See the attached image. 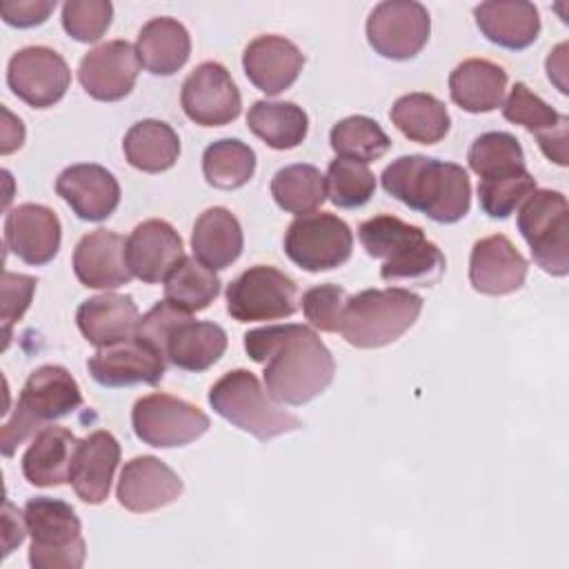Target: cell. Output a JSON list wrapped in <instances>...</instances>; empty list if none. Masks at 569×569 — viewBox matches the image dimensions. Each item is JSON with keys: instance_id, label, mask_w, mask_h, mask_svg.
I'll return each instance as SVG.
<instances>
[{"instance_id": "24", "label": "cell", "mask_w": 569, "mask_h": 569, "mask_svg": "<svg viewBox=\"0 0 569 569\" xmlns=\"http://www.w3.org/2000/svg\"><path fill=\"white\" fill-rule=\"evenodd\" d=\"M302 67V51L291 40L276 33L253 38L242 53V69L249 82L267 96H278L289 89Z\"/></svg>"}, {"instance_id": "5", "label": "cell", "mask_w": 569, "mask_h": 569, "mask_svg": "<svg viewBox=\"0 0 569 569\" xmlns=\"http://www.w3.org/2000/svg\"><path fill=\"white\" fill-rule=\"evenodd\" d=\"M82 407L76 378L60 365L38 367L24 382L11 418L2 425V453L9 458L31 433Z\"/></svg>"}, {"instance_id": "17", "label": "cell", "mask_w": 569, "mask_h": 569, "mask_svg": "<svg viewBox=\"0 0 569 569\" xmlns=\"http://www.w3.org/2000/svg\"><path fill=\"white\" fill-rule=\"evenodd\" d=\"M140 71L136 47L127 40H109L87 51L78 64L82 89L100 102H116L131 93Z\"/></svg>"}, {"instance_id": "40", "label": "cell", "mask_w": 569, "mask_h": 569, "mask_svg": "<svg viewBox=\"0 0 569 569\" xmlns=\"http://www.w3.org/2000/svg\"><path fill=\"white\" fill-rule=\"evenodd\" d=\"M469 169L480 176H500L525 169V151L516 136L507 131H487L478 136L467 153Z\"/></svg>"}, {"instance_id": "15", "label": "cell", "mask_w": 569, "mask_h": 569, "mask_svg": "<svg viewBox=\"0 0 569 569\" xmlns=\"http://www.w3.org/2000/svg\"><path fill=\"white\" fill-rule=\"evenodd\" d=\"M184 116L200 127H222L240 116L242 98L231 73L220 62L198 64L182 82Z\"/></svg>"}, {"instance_id": "41", "label": "cell", "mask_w": 569, "mask_h": 569, "mask_svg": "<svg viewBox=\"0 0 569 569\" xmlns=\"http://www.w3.org/2000/svg\"><path fill=\"white\" fill-rule=\"evenodd\" d=\"M536 191V178L525 169L480 178L478 200L480 209L489 218H509L531 193Z\"/></svg>"}, {"instance_id": "43", "label": "cell", "mask_w": 569, "mask_h": 569, "mask_svg": "<svg viewBox=\"0 0 569 569\" xmlns=\"http://www.w3.org/2000/svg\"><path fill=\"white\" fill-rule=\"evenodd\" d=\"M113 18L109 0H67L62 4V27L78 42L100 40Z\"/></svg>"}, {"instance_id": "19", "label": "cell", "mask_w": 569, "mask_h": 569, "mask_svg": "<svg viewBox=\"0 0 569 569\" xmlns=\"http://www.w3.org/2000/svg\"><path fill=\"white\" fill-rule=\"evenodd\" d=\"M127 264L133 278L156 284L182 262L184 247L180 233L167 220H144L127 238Z\"/></svg>"}, {"instance_id": "22", "label": "cell", "mask_w": 569, "mask_h": 569, "mask_svg": "<svg viewBox=\"0 0 569 569\" xmlns=\"http://www.w3.org/2000/svg\"><path fill=\"white\" fill-rule=\"evenodd\" d=\"M527 278V260L513 242L493 233L480 238L469 256V282L478 293L507 296L518 291Z\"/></svg>"}, {"instance_id": "2", "label": "cell", "mask_w": 569, "mask_h": 569, "mask_svg": "<svg viewBox=\"0 0 569 569\" xmlns=\"http://www.w3.org/2000/svg\"><path fill=\"white\" fill-rule=\"evenodd\" d=\"M380 182L389 196L442 224L462 220L471 207L469 176L456 162L400 156L385 167Z\"/></svg>"}, {"instance_id": "38", "label": "cell", "mask_w": 569, "mask_h": 569, "mask_svg": "<svg viewBox=\"0 0 569 569\" xmlns=\"http://www.w3.org/2000/svg\"><path fill=\"white\" fill-rule=\"evenodd\" d=\"M218 293L220 278L196 258L184 256L164 280V300L187 313L207 309Z\"/></svg>"}, {"instance_id": "18", "label": "cell", "mask_w": 569, "mask_h": 569, "mask_svg": "<svg viewBox=\"0 0 569 569\" xmlns=\"http://www.w3.org/2000/svg\"><path fill=\"white\" fill-rule=\"evenodd\" d=\"M182 489L180 476L160 458L136 456L120 471L116 498L127 511L149 513L176 502Z\"/></svg>"}, {"instance_id": "13", "label": "cell", "mask_w": 569, "mask_h": 569, "mask_svg": "<svg viewBox=\"0 0 569 569\" xmlns=\"http://www.w3.org/2000/svg\"><path fill=\"white\" fill-rule=\"evenodd\" d=\"M431 18L425 4L413 0H387L367 18V40L387 60H411L427 44Z\"/></svg>"}, {"instance_id": "1", "label": "cell", "mask_w": 569, "mask_h": 569, "mask_svg": "<svg viewBox=\"0 0 569 569\" xmlns=\"http://www.w3.org/2000/svg\"><path fill=\"white\" fill-rule=\"evenodd\" d=\"M247 356L262 365L267 393L280 405H305L333 380L331 351L311 327L267 325L244 333Z\"/></svg>"}, {"instance_id": "23", "label": "cell", "mask_w": 569, "mask_h": 569, "mask_svg": "<svg viewBox=\"0 0 569 569\" xmlns=\"http://www.w3.org/2000/svg\"><path fill=\"white\" fill-rule=\"evenodd\" d=\"M58 196L80 220H107L120 202V184L111 171L93 162L67 167L56 180Z\"/></svg>"}, {"instance_id": "39", "label": "cell", "mask_w": 569, "mask_h": 569, "mask_svg": "<svg viewBox=\"0 0 569 569\" xmlns=\"http://www.w3.org/2000/svg\"><path fill=\"white\" fill-rule=\"evenodd\" d=\"M329 142L338 158L356 160L362 164L382 158L391 147V140L382 127L367 116H349L336 122L331 127Z\"/></svg>"}, {"instance_id": "4", "label": "cell", "mask_w": 569, "mask_h": 569, "mask_svg": "<svg viewBox=\"0 0 569 569\" xmlns=\"http://www.w3.org/2000/svg\"><path fill=\"white\" fill-rule=\"evenodd\" d=\"M136 336L160 351L173 367L193 373L213 367L227 349V333L220 325L193 320L191 313L167 300L156 302L138 320Z\"/></svg>"}, {"instance_id": "26", "label": "cell", "mask_w": 569, "mask_h": 569, "mask_svg": "<svg viewBox=\"0 0 569 569\" xmlns=\"http://www.w3.org/2000/svg\"><path fill=\"white\" fill-rule=\"evenodd\" d=\"M120 462V445L113 433L98 429L76 447L71 467V487L87 505H102L109 498L111 480Z\"/></svg>"}, {"instance_id": "45", "label": "cell", "mask_w": 569, "mask_h": 569, "mask_svg": "<svg viewBox=\"0 0 569 569\" xmlns=\"http://www.w3.org/2000/svg\"><path fill=\"white\" fill-rule=\"evenodd\" d=\"M36 284H38V280L31 276L4 271V276H2V325H4L7 338L11 333V325L16 320H20L22 313L29 309Z\"/></svg>"}, {"instance_id": "48", "label": "cell", "mask_w": 569, "mask_h": 569, "mask_svg": "<svg viewBox=\"0 0 569 569\" xmlns=\"http://www.w3.org/2000/svg\"><path fill=\"white\" fill-rule=\"evenodd\" d=\"M4 118H7V124H4V133H2V153H11L16 149L22 147V140H24V127L20 122V118H13L9 109H2Z\"/></svg>"}, {"instance_id": "6", "label": "cell", "mask_w": 569, "mask_h": 569, "mask_svg": "<svg viewBox=\"0 0 569 569\" xmlns=\"http://www.w3.org/2000/svg\"><path fill=\"white\" fill-rule=\"evenodd\" d=\"M420 311L422 298L409 289H365L347 298L338 331L356 349H378L396 342Z\"/></svg>"}, {"instance_id": "47", "label": "cell", "mask_w": 569, "mask_h": 569, "mask_svg": "<svg viewBox=\"0 0 569 569\" xmlns=\"http://www.w3.org/2000/svg\"><path fill=\"white\" fill-rule=\"evenodd\" d=\"M24 513L16 511V507L4 500V556L24 540Z\"/></svg>"}, {"instance_id": "42", "label": "cell", "mask_w": 569, "mask_h": 569, "mask_svg": "<svg viewBox=\"0 0 569 569\" xmlns=\"http://www.w3.org/2000/svg\"><path fill=\"white\" fill-rule=\"evenodd\" d=\"M327 198L340 209H358L367 204L376 191V178L367 164L336 158L325 176Z\"/></svg>"}, {"instance_id": "21", "label": "cell", "mask_w": 569, "mask_h": 569, "mask_svg": "<svg viewBox=\"0 0 569 569\" xmlns=\"http://www.w3.org/2000/svg\"><path fill=\"white\" fill-rule=\"evenodd\" d=\"M60 220L44 204H18L4 218V244L27 264L40 267L51 262L60 249Z\"/></svg>"}, {"instance_id": "34", "label": "cell", "mask_w": 569, "mask_h": 569, "mask_svg": "<svg viewBox=\"0 0 569 569\" xmlns=\"http://www.w3.org/2000/svg\"><path fill=\"white\" fill-rule=\"evenodd\" d=\"M389 118L405 138L420 144L440 142L451 127V118L445 102L431 93L420 91L400 96L393 102Z\"/></svg>"}, {"instance_id": "3", "label": "cell", "mask_w": 569, "mask_h": 569, "mask_svg": "<svg viewBox=\"0 0 569 569\" xmlns=\"http://www.w3.org/2000/svg\"><path fill=\"white\" fill-rule=\"evenodd\" d=\"M358 238L371 258L382 260L380 278L385 282H402L431 287L445 273V256L425 231L396 216L382 213L358 227Z\"/></svg>"}, {"instance_id": "35", "label": "cell", "mask_w": 569, "mask_h": 569, "mask_svg": "<svg viewBox=\"0 0 569 569\" xmlns=\"http://www.w3.org/2000/svg\"><path fill=\"white\" fill-rule=\"evenodd\" d=\"M249 129L271 149L287 151L307 138L309 118L296 102L258 100L247 113Z\"/></svg>"}, {"instance_id": "36", "label": "cell", "mask_w": 569, "mask_h": 569, "mask_svg": "<svg viewBox=\"0 0 569 569\" xmlns=\"http://www.w3.org/2000/svg\"><path fill=\"white\" fill-rule=\"evenodd\" d=\"M271 196L276 204L287 213H313L327 200L325 176L313 164L282 167L271 178Z\"/></svg>"}, {"instance_id": "12", "label": "cell", "mask_w": 569, "mask_h": 569, "mask_svg": "<svg viewBox=\"0 0 569 569\" xmlns=\"http://www.w3.org/2000/svg\"><path fill=\"white\" fill-rule=\"evenodd\" d=\"M353 233L333 213H305L287 227L284 253L305 271L318 273L345 264L351 258Z\"/></svg>"}, {"instance_id": "37", "label": "cell", "mask_w": 569, "mask_h": 569, "mask_svg": "<svg viewBox=\"0 0 569 569\" xmlns=\"http://www.w3.org/2000/svg\"><path fill=\"white\" fill-rule=\"evenodd\" d=\"M256 171V153L238 138H224L211 142L202 153L204 180L216 189H240Z\"/></svg>"}, {"instance_id": "10", "label": "cell", "mask_w": 569, "mask_h": 569, "mask_svg": "<svg viewBox=\"0 0 569 569\" xmlns=\"http://www.w3.org/2000/svg\"><path fill=\"white\" fill-rule=\"evenodd\" d=\"M298 309L296 282L276 267L256 264L227 287V313L238 322L289 318Z\"/></svg>"}, {"instance_id": "32", "label": "cell", "mask_w": 569, "mask_h": 569, "mask_svg": "<svg viewBox=\"0 0 569 569\" xmlns=\"http://www.w3.org/2000/svg\"><path fill=\"white\" fill-rule=\"evenodd\" d=\"M140 64L153 76H173L182 69L191 53V38L182 22L176 18L149 20L136 40Z\"/></svg>"}, {"instance_id": "27", "label": "cell", "mask_w": 569, "mask_h": 569, "mask_svg": "<svg viewBox=\"0 0 569 569\" xmlns=\"http://www.w3.org/2000/svg\"><path fill=\"white\" fill-rule=\"evenodd\" d=\"M473 18L489 42L511 51L527 49L540 33L538 9L525 0L480 2L473 9Z\"/></svg>"}, {"instance_id": "29", "label": "cell", "mask_w": 569, "mask_h": 569, "mask_svg": "<svg viewBox=\"0 0 569 569\" xmlns=\"http://www.w3.org/2000/svg\"><path fill=\"white\" fill-rule=\"evenodd\" d=\"M244 236L238 218L224 207L202 211L193 224L191 249L193 258L211 271L227 269L242 253Z\"/></svg>"}, {"instance_id": "25", "label": "cell", "mask_w": 569, "mask_h": 569, "mask_svg": "<svg viewBox=\"0 0 569 569\" xmlns=\"http://www.w3.org/2000/svg\"><path fill=\"white\" fill-rule=\"evenodd\" d=\"M127 240L113 231L96 229L82 236L73 249V273L89 289H116L133 276L124 256Z\"/></svg>"}, {"instance_id": "16", "label": "cell", "mask_w": 569, "mask_h": 569, "mask_svg": "<svg viewBox=\"0 0 569 569\" xmlns=\"http://www.w3.org/2000/svg\"><path fill=\"white\" fill-rule=\"evenodd\" d=\"M164 356L136 333L98 347L87 367L91 378L109 389L131 385H158L164 376Z\"/></svg>"}, {"instance_id": "14", "label": "cell", "mask_w": 569, "mask_h": 569, "mask_svg": "<svg viewBox=\"0 0 569 569\" xmlns=\"http://www.w3.org/2000/svg\"><path fill=\"white\" fill-rule=\"evenodd\" d=\"M7 84L29 107L47 109L64 98L71 84V71L58 51L49 47H24L9 60Z\"/></svg>"}, {"instance_id": "30", "label": "cell", "mask_w": 569, "mask_h": 569, "mask_svg": "<svg viewBox=\"0 0 569 569\" xmlns=\"http://www.w3.org/2000/svg\"><path fill=\"white\" fill-rule=\"evenodd\" d=\"M140 313L131 296L100 293L84 300L76 311V322L87 342L96 347L111 345L136 333Z\"/></svg>"}, {"instance_id": "20", "label": "cell", "mask_w": 569, "mask_h": 569, "mask_svg": "<svg viewBox=\"0 0 569 569\" xmlns=\"http://www.w3.org/2000/svg\"><path fill=\"white\" fill-rule=\"evenodd\" d=\"M505 120L525 127L538 140L540 151L556 162L567 167V142H569V118L551 109L542 98H538L525 82H516L502 104Z\"/></svg>"}, {"instance_id": "8", "label": "cell", "mask_w": 569, "mask_h": 569, "mask_svg": "<svg viewBox=\"0 0 569 569\" xmlns=\"http://www.w3.org/2000/svg\"><path fill=\"white\" fill-rule=\"evenodd\" d=\"M24 522L31 536L29 565L33 569H80L84 562L82 525L64 500L36 496L24 505Z\"/></svg>"}, {"instance_id": "31", "label": "cell", "mask_w": 569, "mask_h": 569, "mask_svg": "<svg viewBox=\"0 0 569 569\" xmlns=\"http://www.w3.org/2000/svg\"><path fill=\"white\" fill-rule=\"evenodd\" d=\"M507 71L485 58L462 60L449 76L451 100L467 113H489L502 104Z\"/></svg>"}, {"instance_id": "28", "label": "cell", "mask_w": 569, "mask_h": 569, "mask_svg": "<svg viewBox=\"0 0 569 569\" xmlns=\"http://www.w3.org/2000/svg\"><path fill=\"white\" fill-rule=\"evenodd\" d=\"M78 438L56 425L42 427L22 456V473L33 487H60L71 480Z\"/></svg>"}, {"instance_id": "33", "label": "cell", "mask_w": 569, "mask_h": 569, "mask_svg": "<svg viewBox=\"0 0 569 569\" xmlns=\"http://www.w3.org/2000/svg\"><path fill=\"white\" fill-rule=\"evenodd\" d=\"M122 151L133 169L162 173L176 164L180 156V138L173 127L162 120H140L124 133Z\"/></svg>"}, {"instance_id": "9", "label": "cell", "mask_w": 569, "mask_h": 569, "mask_svg": "<svg viewBox=\"0 0 569 569\" xmlns=\"http://www.w3.org/2000/svg\"><path fill=\"white\" fill-rule=\"evenodd\" d=\"M518 231L545 273H569V207L560 191L536 189L518 211Z\"/></svg>"}, {"instance_id": "46", "label": "cell", "mask_w": 569, "mask_h": 569, "mask_svg": "<svg viewBox=\"0 0 569 569\" xmlns=\"http://www.w3.org/2000/svg\"><path fill=\"white\" fill-rule=\"evenodd\" d=\"M56 9V0H4L0 2V16L7 24L29 29L42 24Z\"/></svg>"}, {"instance_id": "11", "label": "cell", "mask_w": 569, "mask_h": 569, "mask_svg": "<svg viewBox=\"0 0 569 569\" xmlns=\"http://www.w3.org/2000/svg\"><path fill=\"white\" fill-rule=\"evenodd\" d=\"M131 427L138 440L156 449L184 447L198 440L209 427V416L196 405L169 396L149 393L136 400L131 409Z\"/></svg>"}, {"instance_id": "7", "label": "cell", "mask_w": 569, "mask_h": 569, "mask_svg": "<svg viewBox=\"0 0 569 569\" xmlns=\"http://www.w3.org/2000/svg\"><path fill=\"white\" fill-rule=\"evenodd\" d=\"M209 405L227 422L258 440H271L302 429V420L284 411L247 369L227 371L216 380L209 389Z\"/></svg>"}, {"instance_id": "44", "label": "cell", "mask_w": 569, "mask_h": 569, "mask_svg": "<svg viewBox=\"0 0 569 569\" xmlns=\"http://www.w3.org/2000/svg\"><path fill=\"white\" fill-rule=\"evenodd\" d=\"M347 305V291L338 284H318L302 293V311L311 327L320 331H338L342 311Z\"/></svg>"}]
</instances>
